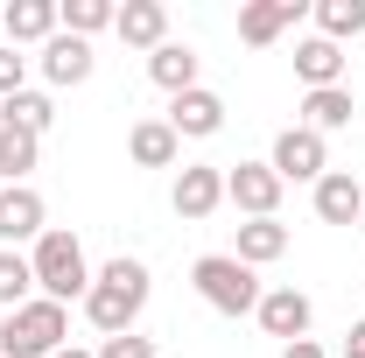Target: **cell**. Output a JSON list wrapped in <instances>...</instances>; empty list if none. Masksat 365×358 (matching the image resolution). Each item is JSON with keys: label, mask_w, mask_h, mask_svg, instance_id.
Segmentation results:
<instances>
[{"label": "cell", "mask_w": 365, "mask_h": 358, "mask_svg": "<svg viewBox=\"0 0 365 358\" xmlns=\"http://www.w3.org/2000/svg\"><path fill=\"white\" fill-rule=\"evenodd\" d=\"M140 310H148V267H140V260H127V253H120V260H106V267L91 274V295H85L91 330L127 337Z\"/></svg>", "instance_id": "6da1fadb"}, {"label": "cell", "mask_w": 365, "mask_h": 358, "mask_svg": "<svg viewBox=\"0 0 365 358\" xmlns=\"http://www.w3.org/2000/svg\"><path fill=\"white\" fill-rule=\"evenodd\" d=\"M63 337H71V310L49 295H29L21 310L0 316V358H49L63 352Z\"/></svg>", "instance_id": "7a4b0ae2"}, {"label": "cell", "mask_w": 365, "mask_h": 358, "mask_svg": "<svg viewBox=\"0 0 365 358\" xmlns=\"http://www.w3.org/2000/svg\"><path fill=\"white\" fill-rule=\"evenodd\" d=\"M29 267H36V288H43L49 302L91 295V267H85V246H78V232H56V225H49L43 239H36V253H29Z\"/></svg>", "instance_id": "3957f363"}, {"label": "cell", "mask_w": 365, "mask_h": 358, "mask_svg": "<svg viewBox=\"0 0 365 358\" xmlns=\"http://www.w3.org/2000/svg\"><path fill=\"white\" fill-rule=\"evenodd\" d=\"M190 281H197V295L211 302L218 316H253L260 310V281H253V267L246 260H232V253H204L197 267H190Z\"/></svg>", "instance_id": "277c9868"}, {"label": "cell", "mask_w": 365, "mask_h": 358, "mask_svg": "<svg viewBox=\"0 0 365 358\" xmlns=\"http://www.w3.org/2000/svg\"><path fill=\"white\" fill-rule=\"evenodd\" d=\"M274 176H281V183H323V176H330V148H323V134L288 127V134L274 140Z\"/></svg>", "instance_id": "5b68a950"}, {"label": "cell", "mask_w": 365, "mask_h": 358, "mask_svg": "<svg viewBox=\"0 0 365 358\" xmlns=\"http://www.w3.org/2000/svg\"><path fill=\"white\" fill-rule=\"evenodd\" d=\"M225 197L246 211V218H274V204H281L274 162H239V169H225Z\"/></svg>", "instance_id": "8992f818"}, {"label": "cell", "mask_w": 365, "mask_h": 358, "mask_svg": "<svg viewBox=\"0 0 365 358\" xmlns=\"http://www.w3.org/2000/svg\"><path fill=\"white\" fill-rule=\"evenodd\" d=\"M253 316H260V330H267V337L295 344V337H309V316H317V302H309L302 288H267Z\"/></svg>", "instance_id": "52a82bcc"}, {"label": "cell", "mask_w": 365, "mask_h": 358, "mask_svg": "<svg viewBox=\"0 0 365 358\" xmlns=\"http://www.w3.org/2000/svg\"><path fill=\"white\" fill-rule=\"evenodd\" d=\"M169 127H176V140H211L218 127H225V98L218 91H176L169 98Z\"/></svg>", "instance_id": "ba28073f"}, {"label": "cell", "mask_w": 365, "mask_h": 358, "mask_svg": "<svg viewBox=\"0 0 365 358\" xmlns=\"http://www.w3.org/2000/svg\"><path fill=\"white\" fill-rule=\"evenodd\" d=\"M49 211H43V197L29 190V183H0V239L7 246H21V239H43L49 232Z\"/></svg>", "instance_id": "9c48e42d"}, {"label": "cell", "mask_w": 365, "mask_h": 358, "mask_svg": "<svg viewBox=\"0 0 365 358\" xmlns=\"http://www.w3.org/2000/svg\"><path fill=\"white\" fill-rule=\"evenodd\" d=\"M169 204H176V218H211V211H218V204H225V169H204V162H197V169H182L176 176V197H169Z\"/></svg>", "instance_id": "30bf717a"}, {"label": "cell", "mask_w": 365, "mask_h": 358, "mask_svg": "<svg viewBox=\"0 0 365 358\" xmlns=\"http://www.w3.org/2000/svg\"><path fill=\"white\" fill-rule=\"evenodd\" d=\"M113 29H120V43H134V49L155 56V49L169 43V7H162V0H127V7L113 14Z\"/></svg>", "instance_id": "8fae6325"}, {"label": "cell", "mask_w": 365, "mask_h": 358, "mask_svg": "<svg viewBox=\"0 0 365 358\" xmlns=\"http://www.w3.org/2000/svg\"><path fill=\"white\" fill-rule=\"evenodd\" d=\"M302 21V0H253V7H239V43L267 49L281 29H295Z\"/></svg>", "instance_id": "7c38bea8"}, {"label": "cell", "mask_w": 365, "mask_h": 358, "mask_svg": "<svg viewBox=\"0 0 365 358\" xmlns=\"http://www.w3.org/2000/svg\"><path fill=\"white\" fill-rule=\"evenodd\" d=\"M317 218L323 225H359L365 218V190L351 169H330V176L317 183Z\"/></svg>", "instance_id": "4fadbf2b"}, {"label": "cell", "mask_w": 365, "mask_h": 358, "mask_svg": "<svg viewBox=\"0 0 365 358\" xmlns=\"http://www.w3.org/2000/svg\"><path fill=\"white\" fill-rule=\"evenodd\" d=\"M43 78L49 85H85L91 78V43H78V36L56 29V36L43 43Z\"/></svg>", "instance_id": "5bb4252c"}, {"label": "cell", "mask_w": 365, "mask_h": 358, "mask_svg": "<svg viewBox=\"0 0 365 358\" xmlns=\"http://www.w3.org/2000/svg\"><path fill=\"white\" fill-rule=\"evenodd\" d=\"M295 78H302L309 91H330V85H344V49H337V43H323V36L295 43Z\"/></svg>", "instance_id": "9a60e30c"}, {"label": "cell", "mask_w": 365, "mask_h": 358, "mask_svg": "<svg viewBox=\"0 0 365 358\" xmlns=\"http://www.w3.org/2000/svg\"><path fill=\"white\" fill-rule=\"evenodd\" d=\"M0 36H7V49L14 43H49L56 36V0H14L0 14Z\"/></svg>", "instance_id": "2e32d148"}, {"label": "cell", "mask_w": 365, "mask_h": 358, "mask_svg": "<svg viewBox=\"0 0 365 358\" xmlns=\"http://www.w3.org/2000/svg\"><path fill=\"white\" fill-rule=\"evenodd\" d=\"M288 253V225L281 218H246L239 225V246H232V260H246V267H267Z\"/></svg>", "instance_id": "e0dca14e"}, {"label": "cell", "mask_w": 365, "mask_h": 358, "mask_svg": "<svg viewBox=\"0 0 365 358\" xmlns=\"http://www.w3.org/2000/svg\"><path fill=\"white\" fill-rule=\"evenodd\" d=\"M176 127H169V120H140L134 134H127V155H134L140 169H176Z\"/></svg>", "instance_id": "ac0fdd59"}, {"label": "cell", "mask_w": 365, "mask_h": 358, "mask_svg": "<svg viewBox=\"0 0 365 358\" xmlns=\"http://www.w3.org/2000/svg\"><path fill=\"white\" fill-rule=\"evenodd\" d=\"M148 78L169 91V98H176V91H197V49L190 43H162L148 56Z\"/></svg>", "instance_id": "d6986e66"}, {"label": "cell", "mask_w": 365, "mask_h": 358, "mask_svg": "<svg viewBox=\"0 0 365 358\" xmlns=\"http://www.w3.org/2000/svg\"><path fill=\"white\" fill-rule=\"evenodd\" d=\"M0 127H21V134L43 140L56 127V106H49L43 91H14V98H0Z\"/></svg>", "instance_id": "ffe728a7"}, {"label": "cell", "mask_w": 365, "mask_h": 358, "mask_svg": "<svg viewBox=\"0 0 365 358\" xmlns=\"http://www.w3.org/2000/svg\"><path fill=\"white\" fill-rule=\"evenodd\" d=\"M302 127H309V134H337V127H351V91H344V85L309 91V98H302Z\"/></svg>", "instance_id": "44dd1931"}, {"label": "cell", "mask_w": 365, "mask_h": 358, "mask_svg": "<svg viewBox=\"0 0 365 358\" xmlns=\"http://www.w3.org/2000/svg\"><path fill=\"white\" fill-rule=\"evenodd\" d=\"M359 29H365V0H317V36L323 43H359Z\"/></svg>", "instance_id": "7402d4cb"}, {"label": "cell", "mask_w": 365, "mask_h": 358, "mask_svg": "<svg viewBox=\"0 0 365 358\" xmlns=\"http://www.w3.org/2000/svg\"><path fill=\"white\" fill-rule=\"evenodd\" d=\"M113 14H120L113 0H63V7H56V29L78 36V43H91L98 29H113Z\"/></svg>", "instance_id": "603a6c76"}, {"label": "cell", "mask_w": 365, "mask_h": 358, "mask_svg": "<svg viewBox=\"0 0 365 358\" xmlns=\"http://www.w3.org/2000/svg\"><path fill=\"white\" fill-rule=\"evenodd\" d=\"M36 155H43V140L21 134V127H0V183H21L36 169Z\"/></svg>", "instance_id": "cb8c5ba5"}, {"label": "cell", "mask_w": 365, "mask_h": 358, "mask_svg": "<svg viewBox=\"0 0 365 358\" xmlns=\"http://www.w3.org/2000/svg\"><path fill=\"white\" fill-rule=\"evenodd\" d=\"M29 288H36V267H29L21 253H7V246H0V310H21V302H29Z\"/></svg>", "instance_id": "d4e9b609"}, {"label": "cell", "mask_w": 365, "mask_h": 358, "mask_svg": "<svg viewBox=\"0 0 365 358\" xmlns=\"http://www.w3.org/2000/svg\"><path fill=\"white\" fill-rule=\"evenodd\" d=\"M91 358H155V337H134V330H127V337H106Z\"/></svg>", "instance_id": "484cf974"}, {"label": "cell", "mask_w": 365, "mask_h": 358, "mask_svg": "<svg viewBox=\"0 0 365 358\" xmlns=\"http://www.w3.org/2000/svg\"><path fill=\"white\" fill-rule=\"evenodd\" d=\"M21 78H29V56H14V49H0V98H14V91H29Z\"/></svg>", "instance_id": "4316f807"}, {"label": "cell", "mask_w": 365, "mask_h": 358, "mask_svg": "<svg viewBox=\"0 0 365 358\" xmlns=\"http://www.w3.org/2000/svg\"><path fill=\"white\" fill-rule=\"evenodd\" d=\"M281 358H323V344H317V337H295V344H288Z\"/></svg>", "instance_id": "83f0119b"}, {"label": "cell", "mask_w": 365, "mask_h": 358, "mask_svg": "<svg viewBox=\"0 0 365 358\" xmlns=\"http://www.w3.org/2000/svg\"><path fill=\"white\" fill-rule=\"evenodd\" d=\"M344 358H365V323H351V344H344Z\"/></svg>", "instance_id": "f1b7e54d"}, {"label": "cell", "mask_w": 365, "mask_h": 358, "mask_svg": "<svg viewBox=\"0 0 365 358\" xmlns=\"http://www.w3.org/2000/svg\"><path fill=\"white\" fill-rule=\"evenodd\" d=\"M49 358H91V352H78V344H63V352H49Z\"/></svg>", "instance_id": "f546056e"}, {"label": "cell", "mask_w": 365, "mask_h": 358, "mask_svg": "<svg viewBox=\"0 0 365 358\" xmlns=\"http://www.w3.org/2000/svg\"><path fill=\"white\" fill-rule=\"evenodd\" d=\"M359 232H365V218H359Z\"/></svg>", "instance_id": "4dcf8cb0"}]
</instances>
